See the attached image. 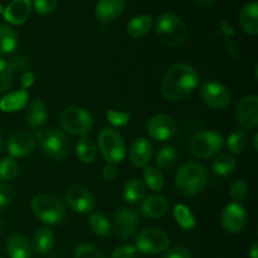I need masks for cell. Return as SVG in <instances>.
<instances>
[{
	"instance_id": "cell-1",
	"label": "cell",
	"mask_w": 258,
	"mask_h": 258,
	"mask_svg": "<svg viewBox=\"0 0 258 258\" xmlns=\"http://www.w3.org/2000/svg\"><path fill=\"white\" fill-rule=\"evenodd\" d=\"M199 83V75L188 63H175L166 71L161 82V92L168 101L178 102L193 93Z\"/></svg>"
},
{
	"instance_id": "cell-2",
	"label": "cell",
	"mask_w": 258,
	"mask_h": 258,
	"mask_svg": "<svg viewBox=\"0 0 258 258\" xmlns=\"http://www.w3.org/2000/svg\"><path fill=\"white\" fill-rule=\"evenodd\" d=\"M208 170L197 161H189L179 168L175 176V186L184 196H196L206 188Z\"/></svg>"
},
{
	"instance_id": "cell-3",
	"label": "cell",
	"mask_w": 258,
	"mask_h": 258,
	"mask_svg": "<svg viewBox=\"0 0 258 258\" xmlns=\"http://www.w3.org/2000/svg\"><path fill=\"white\" fill-rule=\"evenodd\" d=\"M155 32L164 44L169 47H178L185 42L188 27L178 15L173 13H163L156 19Z\"/></svg>"
},
{
	"instance_id": "cell-4",
	"label": "cell",
	"mask_w": 258,
	"mask_h": 258,
	"mask_svg": "<svg viewBox=\"0 0 258 258\" xmlns=\"http://www.w3.org/2000/svg\"><path fill=\"white\" fill-rule=\"evenodd\" d=\"M33 214L47 224H58L66 216V208L62 202L49 194H37L30 203Z\"/></svg>"
},
{
	"instance_id": "cell-5",
	"label": "cell",
	"mask_w": 258,
	"mask_h": 258,
	"mask_svg": "<svg viewBox=\"0 0 258 258\" xmlns=\"http://www.w3.org/2000/svg\"><path fill=\"white\" fill-rule=\"evenodd\" d=\"M59 123L72 135L86 136L92 130L93 118L92 115L83 107L70 106L59 113Z\"/></svg>"
},
{
	"instance_id": "cell-6",
	"label": "cell",
	"mask_w": 258,
	"mask_h": 258,
	"mask_svg": "<svg viewBox=\"0 0 258 258\" xmlns=\"http://www.w3.org/2000/svg\"><path fill=\"white\" fill-rule=\"evenodd\" d=\"M43 154L53 160H62L70 151V144L62 131L57 128L38 130L35 134Z\"/></svg>"
},
{
	"instance_id": "cell-7",
	"label": "cell",
	"mask_w": 258,
	"mask_h": 258,
	"mask_svg": "<svg viewBox=\"0 0 258 258\" xmlns=\"http://www.w3.org/2000/svg\"><path fill=\"white\" fill-rule=\"evenodd\" d=\"M98 148L108 164H118L125 159L126 146L122 136L111 127L101 128L98 133Z\"/></svg>"
},
{
	"instance_id": "cell-8",
	"label": "cell",
	"mask_w": 258,
	"mask_h": 258,
	"mask_svg": "<svg viewBox=\"0 0 258 258\" xmlns=\"http://www.w3.org/2000/svg\"><path fill=\"white\" fill-rule=\"evenodd\" d=\"M224 139L217 131L207 130L196 134L189 144V151L198 159H208L218 155L223 149Z\"/></svg>"
},
{
	"instance_id": "cell-9",
	"label": "cell",
	"mask_w": 258,
	"mask_h": 258,
	"mask_svg": "<svg viewBox=\"0 0 258 258\" xmlns=\"http://www.w3.org/2000/svg\"><path fill=\"white\" fill-rule=\"evenodd\" d=\"M170 238L168 233L159 228H148L136 236L135 248L145 254H158L168 249Z\"/></svg>"
},
{
	"instance_id": "cell-10",
	"label": "cell",
	"mask_w": 258,
	"mask_h": 258,
	"mask_svg": "<svg viewBox=\"0 0 258 258\" xmlns=\"http://www.w3.org/2000/svg\"><path fill=\"white\" fill-rule=\"evenodd\" d=\"M201 97L207 106L214 110H223L228 107L232 100L228 88L216 81H207L202 85Z\"/></svg>"
},
{
	"instance_id": "cell-11",
	"label": "cell",
	"mask_w": 258,
	"mask_h": 258,
	"mask_svg": "<svg viewBox=\"0 0 258 258\" xmlns=\"http://www.w3.org/2000/svg\"><path fill=\"white\" fill-rule=\"evenodd\" d=\"M146 131L154 140L166 141L175 136L176 131H178V123L171 116L165 115V113H158L148 121Z\"/></svg>"
},
{
	"instance_id": "cell-12",
	"label": "cell",
	"mask_w": 258,
	"mask_h": 258,
	"mask_svg": "<svg viewBox=\"0 0 258 258\" xmlns=\"http://www.w3.org/2000/svg\"><path fill=\"white\" fill-rule=\"evenodd\" d=\"M64 199L72 211L81 214H87L93 211L96 199L88 189L81 185H72L66 190Z\"/></svg>"
},
{
	"instance_id": "cell-13",
	"label": "cell",
	"mask_w": 258,
	"mask_h": 258,
	"mask_svg": "<svg viewBox=\"0 0 258 258\" xmlns=\"http://www.w3.org/2000/svg\"><path fill=\"white\" fill-rule=\"evenodd\" d=\"M139 224V214L130 208H120L113 217V232L118 238L126 239L133 237Z\"/></svg>"
},
{
	"instance_id": "cell-14",
	"label": "cell",
	"mask_w": 258,
	"mask_h": 258,
	"mask_svg": "<svg viewBox=\"0 0 258 258\" xmlns=\"http://www.w3.org/2000/svg\"><path fill=\"white\" fill-rule=\"evenodd\" d=\"M237 120L244 130H253L258 125V97L244 96L237 105Z\"/></svg>"
},
{
	"instance_id": "cell-15",
	"label": "cell",
	"mask_w": 258,
	"mask_h": 258,
	"mask_svg": "<svg viewBox=\"0 0 258 258\" xmlns=\"http://www.w3.org/2000/svg\"><path fill=\"white\" fill-rule=\"evenodd\" d=\"M247 212L239 203H229L222 212V226L229 233H239L247 224Z\"/></svg>"
},
{
	"instance_id": "cell-16",
	"label": "cell",
	"mask_w": 258,
	"mask_h": 258,
	"mask_svg": "<svg viewBox=\"0 0 258 258\" xmlns=\"http://www.w3.org/2000/svg\"><path fill=\"white\" fill-rule=\"evenodd\" d=\"M35 138L28 131H17L8 140V153L10 158H23L34 150Z\"/></svg>"
},
{
	"instance_id": "cell-17",
	"label": "cell",
	"mask_w": 258,
	"mask_h": 258,
	"mask_svg": "<svg viewBox=\"0 0 258 258\" xmlns=\"http://www.w3.org/2000/svg\"><path fill=\"white\" fill-rule=\"evenodd\" d=\"M153 156V145L146 138H138L130 146V161L135 168L145 169Z\"/></svg>"
},
{
	"instance_id": "cell-18",
	"label": "cell",
	"mask_w": 258,
	"mask_h": 258,
	"mask_svg": "<svg viewBox=\"0 0 258 258\" xmlns=\"http://www.w3.org/2000/svg\"><path fill=\"white\" fill-rule=\"evenodd\" d=\"M125 9V0H98L95 15L100 22L110 23L117 19Z\"/></svg>"
},
{
	"instance_id": "cell-19",
	"label": "cell",
	"mask_w": 258,
	"mask_h": 258,
	"mask_svg": "<svg viewBox=\"0 0 258 258\" xmlns=\"http://www.w3.org/2000/svg\"><path fill=\"white\" fill-rule=\"evenodd\" d=\"M30 10H32V3L30 0H12L3 14L7 22L12 24L20 25L29 18Z\"/></svg>"
},
{
	"instance_id": "cell-20",
	"label": "cell",
	"mask_w": 258,
	"mask_h": 258,
	"mask_svg": "<svg viewBox=\"0 0 258 258\" xmlns=\"http://www.w3.org/2000/svg\"><path fill=\"white\" fill-rule=\"evenodd\" d=\"M168 201L159 194L149 196L148 198L143 199V204H141V212L144 216L153 219L163 218L168 213Z\"/></svg>"
},
{
	"instance_id": "cell-21",
	"label": "cell",
	"mask_w": 258,
	"mask_h": 258,
	"mask_svg": "<svg viewBox=\"0 0 258 258\" xmlns=\"http://www.w3.org/2000/svg\"><path fill=\"white\" fill-rule=\"evenodd\" d=\"M25 118H27L28 126L32 128H35V130H38V128H40L42 126H44L47 123L48 110L45 103L43 102V100L37 98V100H33L29 103Z\"/></svg>"
},
{
	"instance_id": "cell-22",
	"label": "cell",
	"mask_w": 258,
	"mask_h": 258,
	"mask_svg": "<svg viewBox=\"0 0 258 258\" xmlns=\"http://www.w3.org/2000/svg\"><path fill=\"white\" fill-rule=\"evenodd\" d=\"M9 258H32V244L23 234H13L7 242Z\"/></svg>"
},
{
	"instance_id": "cell-23",
	"label": "cell",
	"mask_w": 258,
	"mask_h": 258,
	"mask_svg": "<svg viewBox=\"0 0 258 258\" xmlns=\"http://www.w3.org/2000/svg\"><path fill=\"white\" fill-rule=\"evenodd\" d=\"M258 4L257 2H251L242 8L239 13V23L247 34L256 35L258 33Z\"/></svg>"
},
{
	"instance_id": "cell-24",
	"label": "cell",
	"mask_w": 258,
	"mask_h": 258,
	"mask_svg": "<svg viewBox=\"0 0 258 258\" xmlns=\"http://www.w3.org/2000/svg\"><path fill=\"white\" fill-rule=\"evenodd\" d=\"M28 100H29V93L28 91L20 90L14 91L12 93H8L7 96L0 100V110L3 112H15L27 106Z\"/></svg>"
},
{
	"instance_id": "cell-25",
	"label": "cell",
	"mask_w": 258,
	"mask_h": 258,
	"mask_svg": "<svg viewBox=\"0 0 258 258\" xmlns=\"http://www.w3.org/2000/svg\"><path fill=\"white\" fill-rule=\"evenodd\" d=\"M153 18L148 14H140L134 17L127 24V33L135 39H141L150 33L153 28Z\"/></svg>"
},
{
	"instance_id": "cell-26",
	"label": "cell",
	"mask_w": 258,
	"mask_h": 258,
	"mask_svg": "<svg viewBox=\"0 0 258 258\" xmlns=\"http://www.w3.org/2000/svg\"><path fill=\"white\" fill-rule=\"evenodd\" d=\"M54 246V234L50 229L40 228L35 232L32 241V249H34L37 253L45 254L50 251Z\"/></svg>"
},
{
	"instance_id": "cell-27",
	"label": "cell",
	"mask_w": 258,
	"mask_h": 258,
	"mask_svg": "<svg viewBox=\"0 0 258 258\" xmlns=\"http://www.w3.org/2000/svg\"><path fill=\"white\" fill-rule=\"evenodd\" d=\"M146 194V185L140 179H130L123 185V198L127 203L135 204L143 201Z\"/></svg>"
},
{
	"instance_id": "cell-28",
	"label": "cell",
	"mask_w": 258,
	"mask_h": 258,
	"mask_svg": "<svg viewBox=\"0 0 258 258\" xmlns=\"http://www.w3.org/2000/svg\"><path fill=\"white\" fill-rule=\"evenodd\" d=\"M237 161L233 155L231 154H221L217 156L212 164V169L216 175L219 176H228L236 170Z\"/></svg>"
},
{
	"instance_id": "cell-29",
	"label": "cell",
	"mask_w": 258,
	"mask_h": 258,
	"mask_svg": "<svg viewBox=\"0 0 258 258\" xmlns=\"http://www.w3.org/2000/svg\"><path fill=\"white\" fill-rule=\"evenodd\" d=\"M88 224H90L91 231L96 236L107 237L111 233V231H112L110 219L105 214L101 213V212H93V213H91L90 218H88Z\"/></svg>"
},
{
	"instance_id": "cell-30",
	"label": "cell",
	"mask_w": 258,
	"mask_h": 258,
	"mask_svg": "<svg viewBox=\"0 0 258 258\" xmlns=\"http://www.w3.org/2000/svg\"><path fill=\"white\" fill-rule=\"evenodd\" d=\"M18 47V35L10 27L0 24V54H10Z\"/></svg>"
},
{
	"instance_id": "cell-31",
	"label": "cell",
	"mask_w": 258,
	"mask_h": 258,
	"mask_svg": "<svg viewBox=\"0 0 258 258\" xmlns=\"http://www.w3.org/2000/svg\"><path fill=\"white\" fill-rule=\"evenodd\" d=\"M174 218L175 222L179 224V227H181L185 231H191V229L196 228L197 221L194 214L191 213V211L189 209V207H186L185 204H176L174 207Z\"/></svg>"
},
{
	"instance_id": "cell-32",
	"label": "cell",
	"mask_w": 258,
	"mask_h": 258,
	"mask_svg": "<svg viewBox=\"0 0 258 258\" xmlns=\"http://www.w3.org/2000/svg\"><path fill=\"white\" fill-rule=\"evenodd\" d=\"M76 154L82 163L91 164L96 160L97 148L90 138H82L76 145Z\"/></svg>"
},
{
	"instance_id": "cell-33",
	"label": "cell",
	"mask_w": 258,
	"mask_h": 258,
	"mask_svg": "<svg viewBox=\"0 0 258 258\" xmlns=\"http://www.w3.org/2000/svg\"><path fill=\"white\" fill-rule=\"evenodd\" d=\"M144 180H145V185H148V188L154 191H160L165 184L161 171L154 166H146L144 169Z\"/></svg>"
},
{
	"instance_id": "cell-34",
	"label": "cell",
	"mask_w": 258,
	"mask_h": 258,
	"mask_svg": "<svg viewBox=\"0 0 258 258\" xmlns=\"http://www.w3.org/2000/svg\"><path fill=\"white\" fill-rule=\"evenodd\" d=\"M248 136L244 130H237L228 136L227 148L231 154H241L246 149Z\"/></svg>"
},
{
	"instance_id": "cell-35",
	"label": "cell",
	"mask_w": 258,
	"mask_h": 258,
	"mask_svg": "<svg viewBox=\"0 0 258 258\" xmlns=\"http://www.w3.org/2000/svg\"><path fill=\"white\" fill-rule=\"evenodd\" d=\"M176 158H178V153H176L175 148L174 146H165L158 153L155 158V163L159 169L166 170V169H170L175 164Z\"/></svg>"
},
{
	"instance_id": "cell-36",
	"label": "cell",
	"mask_w": 258,
	"mask_h": 258,
	"mask_svg": "<svg viewBox=\"0 0 258 258\" xmlns=\"http://www.w3.org/2000/svg\"><path fill=\"white\" fill-rule=\"evenodd\" d=\"M19 165L13 158H3L0 160V180L10 181L17 178Z\"/></svg>"
},
{
	"instance_id": "cell-37",
	"label": "cell",
	"mask_w": 258,
	"mask_h": 258,
	"mask_svg": "<svg viewBox=\"0 0 258 258\" xmlns=\"http://www.w3.org/2000/svg\"><path fill=\"white\" fill-rule=\"evenodd\" d=\"M14 67L10 62L0 58V93H4L12 87Z\"/></svg>"
},
{
	"instance_id": "cell-38",
	"label": "cell",
	"mask_w": 258,
	"mask_h": 258,
	"mask_svg": "<svg viewBox=\"0 0 258 258\" xmlns=\"http://www.w3.org/2000/svg\"><path fill=\"white\" fill-rule=\"evenodd\" d=\"M75 258H106L105 254L92 244H81L76 248Z\"/></svg>"
},
{
	"instance_id": "cell-39",
	"label": "cell",
	"mask_w": 258,
	"mask_h": 258,
	"mask_svg": "<svg viewBox=\"0 0 258 258\" xmlns=\"http://www.w3.org/2000/svg\"><path fill=\"white\" fill-rule=\"evenodd\" d=\"M248 194V185L244 180H236L229 188V196L236 203L243 201Z\"/></svg>"
},
{
	"instance_id": "cell-40",
	"label": "cell",
	"mask_w": 258,
	"mask_h": 258,
	"mask_svg": "<svg viewBox=\"0 0 258 258\" xmlns=\"http://www.w3.org/2000/svg\"><path fill=\"white\" fill-rule=\"evenodd\" d=\"M106 116H107L108 122L112 126H115V127H122V126H126L128 123V121H130V113L127 112L108 110Z\"/></svg>"
},
{
	"instance_id": "cell-41",
	"label": "cell",
	"mask_w": 258,
	"mask_h": 258,
	"mask_svg": "<svg viewBox=\"0 0 258 258\" xmlns=\"http://www.w3.org/2000/svg\"><path fill=\"white\" fill-rule=\"evenodd\" d=\"M58 0H34V8L40 15H48L57 8Z\"/></svg>"
},
{
	"instance_id": "cell-42",
	"label": "cell",
	"mask_w": 258,
	"mask_h": 258,
	"mask_svg": "<svg viewBox=\"0 0 258 258\" xmlns=\"http://www.w3.org/2000/svg\"><path fill=\"white\" fill-rule=\"evenodd\" d=\"M138 249L135 246H130V244H122L120 247H116L113 249L111 258H135Z\"/></svg>"
},
{
	"instance_id": "cell-43",
	"label": "cell",
	"mask_w": 258,
	"mask_h": 258,
	"mask_svg": "<svg viewBox=\"0 0 258 258\" xmlns=\"http://www.w3.org/2000/svg\"><path fill=\"white\" fill-rule=\"evenodd\" d=\"M13 189L7 183H0V209H4L12 203Z\"/></svg>"
},
{
	"instance_id": "cell-44",
	"label": "cell",
	"mask_w": 258,
	"mask_h": 258,
	"mask_svg": "<svg viewBox=\"0 0 258 258\" xmlns=\"http://www.w3.org/2000/svg\"><path fill=\"white\" fill-rule=\"evenodd\" d=\"M161 258H191L190 252L186 247L176 246L173 248L168 249Z\"/></svg>"
},
{
	"instance_id": "cell-45",
	"label": "cell",
	"mask_w": 258,
	"mask_h": 258,
	"mask_svg": "<svg viewBox=\"0 0 258 258\" xmlns=\"http://www.w3.org/2000/svg\"><path fill=\"white\" fill-rule=\"evenodd\" d=\"M117 174H118V170L117 168H116L115 164H107V165L103 168L102 178L105 179L106 181H112L113 179L117 176Z\"/></svg>"
},
{
	"instance_id": "cell-46",
	"label": "cell",
	"mask_w": 258,
	"mask_h": 258,
	"mask_svg": "<svg viewBox=\"0 0 258 258\" xmlns=\"http://www.w3.org/2000/svg\"><path fill=\"white\" fill-rule=\"evenodd\" d=\"M34 80H35L34 75H33L32 72H29V71H28V72H25L24 75H23L22 81H20V83H22V88H23V90L27 91L28 88L32 87L33 83H34Z\"/></svg>"
},
{
	"instance_id": "cell-47",
	"label": "cell",
	"mask_w": 258,
	"mask_h": 258,
	"mask_svg": "<svg viewBox=\"0 0 258 258\" xmlns=\"http://www.w3.org/2000/svg\"><path fill=\"white\" fill-rule=\"evenodd\" d=\"M224 45H226V49L228 52V54L233 58H238L239 57V53L238 49H237L236 44L232 42V39H226L224 40Z\"/></svg>"
},
{
	"instance_id": "cell-48",
	"label": "cell",
	"mask_w": 258,
	"mask_h": 258,
	"mask_svg": "<svg viewBox=\"0 0 258 258\" xmlns=\"http://www.w3.org/2000/svg\"><path fill=\"white\" fill-rule=\"evenodd\" d=\"M221 28H222V32H223L224 35H226V39H231V38L233 37L234 32H233V29H232L231 25L227 24L226 22H222Z\"/></svg>"
},
{
	"instance_id": "cell-49",
	"label": "cell",
	"mask_w": 258,
	"mask_h": 258,
	"mask_svg": "<svg viewBox=\"0 0 258 258\" xmlns=\"http://www.w3.org/2000/svg\"><path fill=\"white\" fill-rule=\"evenodd\" d=\"M249 258H258V243L253 242L249 248Z\"/></svg>"
},
{
	"instance_id": "cell-50",
	"label": "cell",
	"mask_w": 258,
	"mask_h": 258,
	"mask_svg": "<svg viewBox=\"0 0 258 258\" xmlns=\"http://www.w3.org/2000/svg\"><path fill=\"white\" fill-rule=\"evenodd\" d=\"M197 2H198L199 4L204 5V7H212V5L216 4L217 0H197Z\"/></svg>"
},
{
	"instance_id": "cell-51",
	"label": "cell",
	"mask_w": 258,
	"mask_h": 258,
	"mask_svg": "<svg viewBox=\"0 0 258 258\" xmlns=\"http://www.w3.org/2000/svg\"><path fill=\"white\" fill-rule=\"evenodd\" d=\"M258 135L257 134H254V136H253V149H254V151H257L258 150Z\"/></svg>"
},
{
	"instance_id": "cell-52",
	"label": "cell",
	"mask_w": 258,
	"mask_h": 258,
	"mask_svg": "<svg viewBox=\"0 0 258 258\" xmlns=\"http://www.w3.org/2000/svg\"><path fill=\"white\" fill-rule=\"evenodd\" d=\"M3 144H4V141H3V136H2V134H0V151H2V149H3Z\"/></svg>"
},
{
	"instance_id": "cell-53",
	"label": "cell",
	"mask_w": 258,
	"mask_h": 258,
	"mask_svg": "<svg viewBox=\"0 0 258 258\" xmlns=\"http://www.w3.org/2000/svg\"><path fill=\"white\" fill-rule=\"evenodd\" d=\"M2 231H3V221L2 218H0V234H2Z\"/></svg>"
},
{
	"instance_id": "cell-54",
	"label": "cell",
	"mask_w": 258,
	"mask_h": 258,
	"mask_svg": "<svg viewBox=\"0 0 258 258\" xmlns=\"http://www.w3.org/2000/svg\"><path fill=\"white\" fill-rule=\"evenodd\" d=\"M3 12H4V8H3V5L0 4V14H3Z\"/></svg>"
},
{
	"instance_id": "cell-55",
	"label": "cell",
	"mask_w": 258,
	"mask_h": 258,
	"mask_svg": "<svg viewBox=\"0 0 258 258\" xmlns=\"http://www.w3.org/2000/svg\"><path fill=\"white\" fill-rule=\"evenodd\" d=\"M0 258H2V257H0Z\"/></svg>"
}]
</instances>
